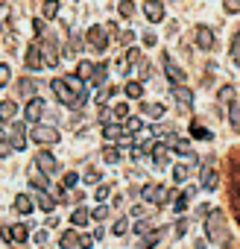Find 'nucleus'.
<instances>
[{"mask_svg": "<svg viewBox=\"0 0 240 249\" xmlns=\"http://www.w3.org/2000/svg\"><path fill=\"white\" fill-rule=\"evenodd\" d=\"M50 88H53L56 100H59L62 106H68V108H82L85 100H88V88H85V82H82L76 73L56 76V79L50 82Z\"/></svg>", "mask_w": 240, "mask_h": 249, "instance_id": "f257e3e1", "label": "nucleus"}, {"mask_svg": "<svg viewBox=\"0 0 240 249\" xmlns=\"http://www.w3.org/2000/svg\"><path fill=\"white\" fill-rule=\"evenodd\" d=\"M205 237H208V243H225L228 240V223H225V214L220 211V208H214V211H208V217H205Z\"/></svg>", "mask_w": 240, "mask_h": 249, "instance_id": "f03ea898", "label": "nucleus"}, {"mask_svg": "<svg viewBox=\"0 0 240 249\" xmlns=\"http://www.w3.org/2000/svg\"><path fill=\"white\" fill-rule=\"evenodd\" d=\"M228 167H231V205H234V214H237V220H240V147L237 150H231V156H228Z\"/></svg>", "mask_w": 240, "mask_h": 249, "instance_id": "7ed1b4c3", "label": "nucleus"}, {"mask_svg": "<svg viewBox=\"0 0 240 249\" xmlns=\"http://www.w3.org/2000/svg\"><path fill=\"white\" fill-rule=\"evenodd\" d=\"M85 44H88L94 53H103V50L108 47V36H105V27H100V24L88 27V33H85Z\"/></svg>", "mask_w": 240, "mask_h": 249, "instance_id": "20e7f679", "label": "nucleus"}, {"mask_svg": "<svg viewBox=\"0 0 240 249\" xmlns=\"http://www.w3.org/2000/svg\"><path fill=\"white\" fill-rule=\"evenodd\" d=\"M3 135H6V144L12 147V153H21V150L27 147V135H24V126H18V123L6 126V129H3Z\"/></svg>", "mask_w": 240, "mask_h": 249, "instance_id": "39448f33", "label": "nucleus"}, {"mask_svg": "<svg viewBox=\"0 0 240 249\" xmlns=\"http://www.w3.org/2000/svg\"><path fill=\"white\" fill-rule=\"evenodd\" d=\"M161 62H164V73H167V79L173 82V85H185L188 82V76H185V68H179L167 53H161Z\"/></svg>", "mask_w": 240, "mask_h": 249, "instance_id": "423d86ee", "label": "nucleus"}, {"mask_svg": "<svg viewBox=\"0 0 240 249\" xmlns=\"http://www.w3.org/2000/svg\"><path fill=\"white\" fill-rule=\"evenodd\" d=\"M30 135H33V141L41 144V147H44V144H59V141H62V135H59L53 126H35Z\"/></svg>", "mask_w": 240, "mask_h": 249, "instance_id": "0eeeda50", "label": "nucleus"}, {"mask_svg": "<svg viewBox=\"0 0 240 249\" xmlns=\"http://www.w3.org/2000/svg\"><path fill=\"white\" fill-rule=\"evenodd\" d=\"M170 191L164 188V185H155V182H147L144 188H141V199H147V202H164V196H167Z\"/></svg>", "mask_w": 240, "mask_h": 249, "instance_id": "6e6552de", "label": "nucleus"}, {"mask_svg": "<svg viewBox=\"0 0 240 249\" xmlns=\"http://www.w3.org/2000/svg\"><path fill=\"white\" fill-rule=\"evenodd\" d=\"M35 167H38V170H41V173L50 179V176L59 170V161H56V159H53L47 150H41V153H35Z\"/></svg>", "mask_w": 240, "mask_h": 249, "instance_id": "1a4fd4ad", "label": "nucleus"}, {"mask_svg": "<svg viewBox=\"0 0 240 249\" xmlns=\"http://www.w3.org/2000/svg\"><path fill=\"white\" fill-rule=\"evenodd\" d=\"M38 47H41V62H44L47 68H56V65H59V50H56V41H53V38H44V44L38 41Z\"/></svg>", "mask_w": 240, "mask_h": 249, "instance_id": "9d476101", "label": "nucleus"}, {"mask_svg": "<svg viewBox=\"0 0 240 249\" xmlns=\"http://www.w3.org/2000/svg\"><path fill=\"white\" fill-rule=\"evenodd\" d=\"M41 114H44V100H41V97H33V100L27 103V108H24L27 123H38V120H41Z\"/></svg>", "mask_w": 240, "mask_h": 249, "instance_id": "9b49d317", "label": "nucleus"}, {"mask_svg": "<svg viewBox=\"0 0 240 249\" xmlns=\"http://www.w3.org/2000/svg\"><path fill=\"white\" fill-rule=\"evenodd\" d=\"M144 15H147L150 24L164 21V3H161V0H147V3H144Z\"/></svg>", "mask_w": 240, "mask_h": 249, "instance_id": "f8f14e48", "label": "nucleus"}, {"mask_svg": "<svg viewBox=\"0 0 240 249\" xmlns=\"http://www.w3.org/2000/svg\"><path fill=\"white\" fill-rule=\"evenodd\" d=\"M173 100H176L185 111H190V106H193V91H190L188 85H173Z\"/></svg>", "mask_w": 240, "mask_h": 249, "instance_id": "ddd939ff", "label": "nucleus"}, {"mask_svg": "<svg viewBox=\"0 0 240 249\" xmlns=\"http://www.w3.org/2000/svg\"><path fill=\"white\" fill-rule=\"evenodd\" d=\"M193 36H196V47H202V50H211L214 47V30H208L205 24H199L193 30Z\"/></svg>", "mask_w": 240, "mask_h": 249, "instance_id": "4468645a", "label": "nucleus"}, {"mask_svg": "<svg viewBox=\"0 0 240 249\" xmlns=\"http://www.w3.org/2000/svg\"><path fill=\"white\" fill-rule=\"evenodd\" d=\"M24 62H27V68H30V71H41V68H44V62H41V47H38V41H33V44L27 47V59H24Z\"/></svg>", "mask_w": 240, "mask_h": 249, "instance_id": "2eb2a0df", "label": "nucleus"}, {"mask_svg": "<svg viewBox=\"0 0 240 249\" xmlns=\"http://www.w3.org/2000/svg\"><path fill=\"white\" fill-rule=\"evenodd\" d=\"M105 76H108V62H97V65L91 68V76H88V82H91V88H97V85H103V82H105Z\"/></svg>", "mask_w": 240, "mask_h": 249, "instance_id": "dca6fc26", "label": "nucleus"}, {"mask_svg": "<svg viewBox=\"0 0 240 249\" xmlns=\"http://www.w3.org/2000/svg\"><path fill=\"white\" fill-rule=\"evenodd\" d=\"M211 164H214V159H208V164L202 167V179H199V185H202L205 191H214V188H217V170H214Z\"/></svg>", "mask_w": 240, "mask_h": 249, "instance_id": "f3484780", "label": "nucleus"}, {"mask_svg": "<svg viewBox=\"0 0 240 249\" xmlns=\"http://www.w3.org/2000/svg\"><path fill=\"white\" fill-rule=\"evenodd\" d=\"M161 237H164V229H150L144 237H141V249H155V243H161Z\"/></svg>", "mask_w": 240, "mask_h": 249, "instance_id": "a211bd4d", "label": "nucleus"}, {"mask_svg": "<svg viewBox=\"0 0 240 249\" xmlns=\"http://www.w3.org/2000/svg\"><path fill=\"white\" fill-rule=\"evenodd\" d=\"M103 138H105L108 144H111V141L117 144V141H123V138H126V132H123V126H120V123H111V126L103 129Z\"/></svg>", "mask_w": 240, "mask_h": 249, "instance_id": "6ab92c4d", "label": "nucleus"}, {"mask_svg": "<svg viewBox=\"0 0 240 249\" xmlns=\"http://www.w3.org/2000/svg\"><path fill=\"white\" fill-rule=\"evenodd\" d=\"M193 194H196V188H185V191L176 196V202H173V211H176V214H182V211L188 208V202L193 199Z\"/></svg>", "mask_w": 240, "mask_h": 249, "instance_id": "aec40b11", "label": "nucleus"}, {"mask_svg": "<svg viewBox=\"0 0 240 249\" xmlns=\"http://www.w3.org/2000/svg\"><path fill=\"white\" fill-rule=\"evenodd\" d=\"M15 114H18V106H15V100H0V120H3V123H9Z\"/></svg>", "mask_w": 240, "mask_h": 249, "instance_id": "412c9836", "label": "nucleus"}, {"mask_svg": "<svg viewBox=\"0 0 240 249\" xmlns=\"http://www.w3.org/2000/svg\"><path fill=\"white\" fill-rule=\"evenodd\" d=\"M153 161H155V167H167V164H170V150H167L164 144H158V147L153 150Z\"/></svg>", "mask_w": 240, "mask_h": 249, "instance_id": "4be33fe9", "label": "nucleus"}, {"mask_svg": "<svg viewBox=\"0 0 240 249\" xmlns=\"http://www.w3.org/2000/svg\"><path fill=\"white\" fill-rule=\"evenodd\" d=\"M30 182H33V188H38V191H47V188H50V179H47L38 167L30 170Z\"/></svg>", "mask_w": 240, "mask_h": 249, "instance_id": "5701e85b", "label": "nucleus"}, {"mask_svg": "<svg viewBox=\"0 0 240 249\" xmlns=\"http://www.w3.org/2000/svg\"><path fill=\"white\" fill-rule=\"evenodd\" d=\"M59 9H62L59 0H44V3H41V15H44V21H53V18L59 15Z\"/></svg>", "mask_w": 240, "mask_h": 249, "instance_id": "b1692460", "label": "nucleus"}, {"mask_svg": "<svg viewBox=\"0 0 240 249\" xmlns=\"http://www.w3.org/2000/svg\"><path fill=\"white\" fill-rule=\"evenodd\" d=\"M141 129H144V120H141V117H129V120H126V126H123L126 138H138Z\"/></svg>", "mask_w": 240, "mask_h": 249, "instance_id": "393cba45", "label": "nucleus"}, {"mask_svg": "<svg viewBox=\"0 0 240 249\" xmlns=\"http://www.w3.org/2000/svg\"><path fill=\"white\" fill-rule=\"evenodd\" d=\"M190 135H193L196 141H211V138H214V135H211V129H205L199 120H193V123H190Z\"/></svg>", "mask_w": 240, "mask_h": 249, "instance_id": "a878e982", "label": "nucleus"}, {"mask_svg": "<svg viewBox=\"0 0 240 249\" xmlns=\"http://www.w3.org/2000/svg\"><path fill=\"white\" fill-rule=\"evenodd\" d=\"M35 199H38V202H35V205H38V208H41V211H47V214H50V211H53V208H56V199H53V196H50V194H47V191H38V196H35Z\"/></svg>", "mask_w": 240, "mask_h": 249, "instance_id": "bb28decb", "label": "nucleus"}, {"mask_svg": "<svg viewBox=\"0 0 240 249\" xmlns=\"http://www.w3.org/2000/svg\"><path fill=\"white\" fill-rule=\"evenodd\" d=\"M59 246H62V249H73V246H79V234H76V231H70V229H68V231H62Z\"/></svg>", "mask_w": 240, "mask_h": 249, "instance_id": "cd10ccee", "label": "nucleus"}, {"mask_svg": "<svg viewBox=\"0 0 240 249\" xmlns=\"http://www.w3.org/2000/svg\"><path fill=\"white\" fill-rule=\"evenodd\" d=\"M103 161H105V164H117V161H120V150H117V144H114V147H111V144L103 147Z\"/></svg>", "mask_w": 240, "mask_h": 249, "instance_id": "c85d7f7f", "label": "nucleus"}, {"mask_svg": "<svg viewBox=\"0 0 240 249\" xmlns=\"http://www.w3.org/2000/svg\"><path fill=\"white\" fill-rule=\"evenodd\" d=\"M9 234H12V240H15V243H24V240H27V234H30V229H27V223H15V226L9 229Z\"/></svg>", "mask_w": 240, "mask_h": 249, "instance_id": "c756f323", "label": "nucleus"}, {"mask_svg": "<svg viewBox=\"0 0 240 249\" xmlns=\"http://www.w3.org/2000/svg\"><path fill=\"white\" fill-rule=\"evenodd\" d=\"M228 56H231V62H234V68H240V30L234 33V38H231V47H228Z\"/></svg>", "mask_w": 240, "mask_h": 249, "instance_id": "7c9ffc66", "label": "nucleus"}, {"mask_svg": "<svg viewBox=\"0 0 240 249\" xmlns=\"http://www.w3.org/2000/svg\"><path fill=\"white\" fill-rule=\"evenodd\" d=\"M15 211H18V214H30V211H33V202H30L27 194H18V196H15Z\"/></svg>", "mask_w": 240, "mask_h": 249, "instance_id": "2f4dec72", "label": "nucleus"}, {"mask_svg": "<svg viewBox=\"0 0 240 249\" xmlns=\"http://www.w3.org/2000/svg\"><path fill=\"white\" fill-rule=\"evenodd\" d=\"M228 123H231V129L240 132V103H231L228 106Z\"/></svg>", "mask_w": 240, "mask_h": 249, "instance_id": "473e14b6", "label": "nucleus"}, {"mask_svg": "<svg viewBox=\"0 0 240 249\" xmlns=\"http://www.w3.org/2000/svg\"><path fill=\"white\" fill-rule=\"evenodd\" d=\"M88 220H91V211H88V208H76L73 217H70L73 226H88Z\"/></svg>", "mask_w": 240, "mask_h": 249, "instance_id": "72a5a7b5", "label": "nucleus"}, {"mask_svg": "<svg viewBox=\"0 0 240 249\" xmlns=\"http://www.w3.org/2000/svg\"><path fill=\"white\" fill-rule=\"evenodd\" d=\"M141 108H144V114H150V117H161V114H164V106H161V103H141Z\"/></svg>", "mask_w": 240, "mask_h": 249, "instance_id": "f704fd0d", "label": "nucleus"}, {"mask_svg": "<svg viewBox=\"0 0 240 249\" xmlns=\"http://www.w3.org/2000/svg\"><path fill=\"white\" fill-rule=\"evenodd\" d=\"M114 91H117L114 85H105V88H100V94L94 97V100H97V106H103V103H108V100L114 97Z\"/></svg>", "mask_w": 240, "mask_h": 249, "instance_id": "c9c22d12", "label": "nucleus"}, {"mask_svg": "<svg viewBox=\"0 0 240 249\" xmlns=\"http://www.w3.org/2000/svg\"><path fill=\"white\" fill-rule=\"evenodd\" d=\"M117 12L123 15V18H132V15H135V3H132V0H120V3H117Z\"/></svg>", "mask_w": 240, "mask_h": 249, "instance_id": "e433bc0d", "label": "nucleus"}, {"mask_svg": "<svg viewBox=\"0 0 240 249\" xmlns=\"http://www.w3.org/2000/svg\"><path fill=\"white\" fill-rule=\"evenodd\" d=\"M18 94H24V97L35 94V79H21L18 82Z\"/></svg>", "mask_w": 240, "mask_h": 249, "instance_id": "4c0bfd02", "label": "nucleus"}, {"mask_svg": "<svg viewBox=\"0 0 240 249\" xmlns=\"http://www.w3.org/2000/svg\"><path fill=\"white\" fill-rule=\"evenodd\" d=\"M126 97L141 100V97H144V85H141V82H129V85H126Z\"/></svg>", "mask_w": 240, "mask_h": 249, "instance_id": "58836bf2", "label": "nucleus"}, {"mask_svg": "<svg viewBox=\"0 0 240 249\" xmlns=\"http://www.w3.org/2000/svg\"><path fill=\"white\" fill-rule=\"evenodd\" d=\"M217 100H220L223 106H225L228 100L234 103V85H223V88H220V94H217Z\"/></svg>", "mask_w": 240, "mask_h": 249, "instance_id": "ea45409f", "label": "nucleus"}, {"mask_svg": "<svg viewBox=\"0 0 240 249\" xmlns=\"http://www.w3.org/2000/svg\"><path fill=\"white\" fill-rule=\"evenodd\" d=\"M111 108H114V120H117V123L129 117V106H126V103H117V106H111Z\"/></svg>", "mask_w": 240, "mask_h": 249, "instance_id": "a19ab883", "label": "nucleus"}, {"mask_svg": "<svg viewBox=\"0 0 240 249\" xmlns=\"http://www.w3.org/2000/svg\"><path fill=\"white\" fill-rule=\"evenodd\" d=\"M100 123H103V126H111V123H117V120H114V108L105 106V108L100 111Z\"/></svg>", "mask_w": 240, "mask_h": 249, "instance_id": "79ce46f5", "label": "nucleus"}, {"mask_svg": "<svg viewBox=\"0 0 240 249\" xmlns=\"http://www.w3.org/2000/svg\"><path fill=\"white\" fill-rule=\"evenodd\" d=\"M111 231L120 237V234H126L129 231V220H123V217H120V220H114V226H111Z\"/></svg>", "mask_w": 240, "mask_h": 249, "instance_id": "37998d69", "label": "nucleus"}, {"mask_svg": "<svg viewBox=\"0 0 240 249\" xmlns=\"http://www.w3.org/2000/svg\"><path fill=\"white\" fill-rule=\"evenodd\" d=\"M126 62H129V65H141V62H144V53H141L138 47H132V50H126Z\"/></svg>", "mask_w": 240, "mask_h": 249, "instance_id": "c03bdc74", "label": "nucleus"}, {"mask_svg": "<svg viewBox=\"0 0 240 249\" xmlns=\"http://www.w3.org/2000/svg\"><path fill=\"white\" fill-rule=\"evenodd\" d=\"M76 182H79V176H76V173H73V170H68V173H65V176H62V188H65V191H70V188H73V185H76Z\"/></svg>", "mask_w": 240, "mask_h": 249, "instance_id": "a18cd8bd", "label": "nucleus"}, {"mask_svg": "<svg viewBox=\"0 0 240 249\" xmlns=\"http://www.w3.org/2000/svg\"><path fill=\"white\" fill-rule=\"evenodd\" d=\"M105 217H108V205H97V208L91 211V220H97V223L105 220Z\"/></svg>", "mask_w": 240, "mask_h": 249, "instance_id": "49530a36", "label": "nucleus"}, {"mask_svg": "<svg viewBox=\"0 0 240 249\" xmlns=\"http://www.w3.org/2000/svg\"><path fill=\"white\" fill-rule=\"evenodd\" d=\"M173 179H176V182H185V179H188V164L173 167Z\"/></svg>", "mask_w": 240, "mask_h": 249, "instance_id": "de8ad7c7", "label": "nucleus"}, {"mask_svg": "<svg viewBox=\"0 0 240 249\" xmlns=\"http://www.w3.org/2000/svg\"><path fill=\"white\" fill-rule=\"evenodd\" d=\"M223 6H225L228 15H237L240 12V0H223Z\"/></svg>", "mask_w": 240, "mask_h": 249, "instance_id": "09e8293b", "label": "nucleus"}, {"mask_svg": "<svg viewBox=\"0 0 240 249\" xmlns=\"http://www.w3.org/2000/svg\"><path fill=\"white\" fill-rule=\"evenodd\" d=\"M9 76H12L9 65H0V88H3V85H9Z\"/></svg>", "mask_w": 240, "mask_h": 249, "instance_id": "8fccbe9b", "label": "nucleus"}, {"mask_svg": "<svg viewBox=\"0 0 240 249\" xmlns=\"http://www.w3.org/2000/svg\"><path fill=\"white\" fill-rule=\"evenodd\" d=\"M150 229H155V226H153V220H141V223H135V231H138V234H147Z\"/></svg>", "mask_w": 240, "mask_h": 249, "instance_id": "3c124183", "label": "nucleus"}, {"mask_svg": "<svg viewBox=\"0 0 240 249\" xmlns=\"http://www.w3.org/2000/svg\"><path fill=\"white\" fill-rule=\"evenodd\" d=\"M82 179H85V182H88V185H91V182H100V170H94V167H88V170H85V176H82Z\"/></svg>", "mask_w": 240, "mask_h": 249, "instance_id": "603ef678", "label": "nucleus"}, {"mask_svg": "<svg viewBox=\"0 0 240 249\" xmlns=\"http://www.w3.org/2000/svg\"><path fill=\"white\" fill-rule=\"evenodd\" d=\"M155 44H158L155 33H144V47H155Z\"/></svg>", "mask_w": 240, "mask_h": 249, "instance_id": "864d4df0", "label": "nucleus"}, {"mask_svg": "<svg viewBox=\"0 0 240 249\" xmlns=\"http://www.w3.org/2000/svg\"><path fill=\"white\" fill-rule=\"evenodd\" d=\"M185 231H188V220H185V217H179V220H176V234L182 237Z\"/></svg>", "mask_w": 240, "mask_h": 249, "instance_id": "5fc2aeb1", "label": "nucleus"}, {"mask_svg": "<svg viewBox=\"0 0 240 249\" xmlns=\"http://www.w3.org/2000/svg\"><path fill=\"white\" fill-rule=\"evenodd\" d=\"M94 243H97V240H94V237H88V234H82V237H79V249H91Z\"/></svg>", "mask_w": 240, "mask_h": 249, "instance_id": "6e6d98bb", "label": "nucleus"}, {"mask_svg": "<svg viewBox=\"0 0 240 249\" xmlns=\"http://www.w3.org/2000/svg\"><path fill=\"white\" fill-rule=\"evenodd\" d=\"M33 33H35V36H44V21H41V18L33 21Z\"/></svg>", "mask_w": 240, "mask_h": 249, "instance_id": "4d7b16f0", "label": "nucleus"}, {"mask_svg": "<svg viewBox=\"0 0 240 249\" xmlns=\"http://www.w3.org/2000/svg\"><path fill=\"white\" fill-rule=\"evenodd\" d=\"M108 194H111L108 185H100V188H97V199H108Z\"/></svg>", "mask_w": 240, "mask_h": 249, "instance_id": "13d9d810", "label": "nucleus"}, {"mask_svg": "<svg viewBox=\"0 0 240 249\" xmlns=\"http://www.w3.org/2000/svg\"><path fill=\"white\" fill-rule=\"evenodd\" d=\"M129 68H132V65H129L126 59H120V62H117V73H129Z\"/></svg>", "mask_w": 240, "mask_h": 249, "instance_id": "bf43d9fd", "label": "nucleus"}, {"mask_svg": "<svg viewBox=\"0 0 240 249\" xmlns=\"http://www.w3.org/2000/svg\"><path fill=\"white\" fill-rule=\"evenodd\" d=\"M12 153V147L6 144V138H0V156H9Z\"/></svg>", "mask_w": 240, "mask_h": 249, "instance_id": "052dcab7", "label": "nucleus"}, {"mask_svg": "<svg viewBox=\"0 0 240 249\" xmlns=\"http://www.w3.org/2000/svg\"><path fill=\"white\" fill-rule=\"evenodd\" d=\"M79 47H82V41H79V36H73V38H70V53H76Z\"/></svg>", "mask_w": 240, "mask_h": 249, "instance_id": "680f3d73", "label": "nucleus"}, {"mask_svg": "<svg viewBox=\"0 0 240 249\" xmlns=\"http://www.w3.org/2000/svg\"><path fill=\"white\" fill-rule=\"evenodd\" d=\"M117 38H120V41H123V44H129V41H132V38H135V33H120V36H117Z\"/></svg>", "mask_w": 240, "mask_h": 249, "instance_id": "e2e57ef3", "label": "nucleus"}, {"mask_svg": "<svg viewBox=\"0 0 240 249\" xmlns=\"http://www.w3.org/2000/svg\"><path fill=\"white\" fill-rule=\"evenodd\" d=\"M35 243L44 246V243H47V231H38V234H35Z\"/></svg>", "mask_w": 240, "mask_h": 249, "instance_id": "0e129e2a", "label": "nucleus"}, {"mask_svg": "<svg viewBox=\"0 0 240 249\" xmlns=\"http://www.w3.org/2000/svg\"><path fill=\"white\" fill-rule=\"evenodd\" d=\"M223 249H231V243H228V240H225V243H223Z\"/></svg>", "mask_w": 240, "mask_h": 249, "instance_id": "69168bd1", "label": "nucleus"}, {"mask_svg": "<svg viewBox=\"0 0 240 249\" xmlns=\"http://www.w3.org/2000/svg\"><path fill=\"white\" fill-rule=\"evenodd\" d=\"M0 36H3V24H0Z\"/></svg>", "mask_w": 240, "mask_h": 249, "instance_id": "338daca9", "label": "nucleus"}, {"mask_svg": "<svg viewBox=\"0 0 240 249\" xmlns=\"http://www.w3.org/2000/svg\"><path fill=\"white\" fill-rule=\"evenodd\" d=\"M0 3H6V0H0Z\"/></svg>", "mask_w": 240, "mask_h": 249, "instance_id": "774afa93", "label": "nucleus"}]
</instances>
